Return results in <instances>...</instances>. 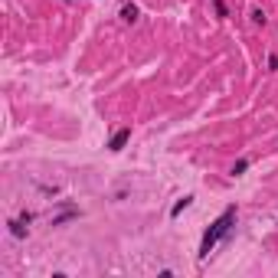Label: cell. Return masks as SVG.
I'll return each mask as SVG.
<instances>
[{
    "label": "cell",
    "mask_w": 278,
    "mask_h": 278,
    "mask_svg": "<svg viewBox=\"0 0 278 278\" xmlns=\"http://www.w3.org/2000/svg\"><path fill=\"white\" fill-rule=\"evenodd\" d=\"M233 226H235V206H226L223 216H219V219H216V223L203 233V242H200V262H203V258L210 256L219 242H223L226 235L233 233Z\"/></svg>",
    "instance_id": "cell-1"
},
{
    "label": "cell",
    "mask_w": 278,
    "mask_h": 278,
    "mask_svg": "<svg viewBox=\"0 0 278 278\" xmlns=\"http://www.w3.org/2000/svg\"><path fill=\"white\" fill-rule=\"evenodd\" d=\"M26 223H33V213H23L20 219H10V223H7L13 239H26V235H30V226H26Z\"/></svg>",
    "instance_id": "cell-2"
},
{
    "label": "cell",
    "mask_w": 278,
    "mask_h": 278,
    "mask_svg": "<svg viewBox=\"0 0 278 278\" xmlns=\"http://www.w3.org/2000/svg\"><path fill=\"white\" fill-rule=\"evenodd\" d=\"M128 141H131V128H118L115 134L108 138V144H105V148L111 150V154H118V150H125V144H128Z\"/></svg>",
    "instance_id": "cell-3"
},
{
    "label": "cell",
    "mask_w": 278,
    "mask_h": 278,
    "mask_svg": "<svg viewBox=\"0 0 278 278\" xmlns=\"http://www.w3.org/2000/svg\"><path fill=\"white\" fill-rule=\"evenodd\" d=\"M141 10H138V3H121V23H138Z\"/></svg>",
    "instance_id": "cell-4"
},
{
    "label": "cell",
    "mask_w": 278,
    "mask_h": 278,
    "mask_svg": "<svg viewBox=\"0 0 278 278\" xmlns=\"http://www.w3.org/2000/svg\"><path fill=\"white\" fill-rule=\"evenodd\" d=\"M190 206H193V196H183V200H177V203H173L171 216H173V219H177V216H180L183 210H190Z\"/></svg>",
    "instance_id": "cell-5"
},
{
    "label": "cell",
    "mask_w": 278,
    "mask_h": 278,
    "mask_svg": "<svg viewBox=\"0 0 278 278\" xmlns=\"http://www.w3.org/2000/svg\"><path fill=\"white\" fill-rule=\"evenodd\" d=\"M246 171H249V157H242V161H235V164H233V177H242Z\"/></svg>",
    "instance_id": "cell-6"
},
{
    "label": "cell",
    "mask_w": 278,
    "mask_h": 278,
    "mask_svg": "<svg viewBox=\"0 0 278 278\" xmlns=\"http://www.w3.org/2000/svg\"><path fill=\"white\" fill-rule=\"evenodd\" d=\"M249 17H252V23H256V26H265V10H258V7H256Z\"/></svg>",
    "instance_id": "cell-7"
},
{
    "label": "cell",
    "mask_w": 278,
    "mask_h": 278,
    "mask_svg": "<svg viewBox=\"0 0 278 278\" xmlns=\"http://www.w3.org/2000/svg\"><path fill=\"white\" fill-rule=\"evenodd\" d=\"M216 3V13H219V17H229V13H226V0H213Z\"/></svg>",
    "instance_id": "cell-8"
},
{
    "label": "cell",
    "mask_w": 278,
    "mask_h": 278,
    "mask_svg": "<svg viewBox=\"0 0 278 278\" xmlns=\"http://www.w3.org/2000/svg\"><path fill=\"white\" fill-rule=\"evenodd\" d=\"M268 69H272V72H278V53L268 56Z\"/></svg>",
    "instance_id": "cell-9"
},
{
    "label": "cell",
    "mask_w": 278,
    "mask_h": 278,
    "mask_svg": "<svg viewBox=\"0 0 278 278\" xmlns=\"http://www.w3.org/2000/svg\"><path fill=\"white\" fill-rule=\"evenodd\" d=\"M65 3H72V0H65Z\"/></svg>",
    "instance_id": "cell-10"
}]
</instances>
